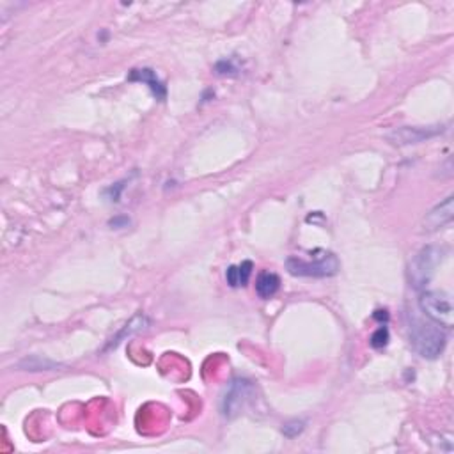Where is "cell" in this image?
<instances>
[{"instance_id":"obj_10","label":"cell","mask_w":454,"mask_h":454,"mask_svg":"<svg viewBox=\"0 0 454 454\" xmlns=\"http://www.w3.org/2000/svg\"><path fill=\"white\" fill-rule=\"evenodd\" d=\"M280 288V279L276 276V273L263 272L261 276L256 280V293L259 295V298H272L273 295L279 291Z\"/></svg>"},{"instance_id":"obj_12","label":"cell","mask_w":454,"mask_h":454,"mask_svg":"<svg viewBox=\"0 0 454 454\" xmlns=\"http://www.w3.org/2000/svg\"><path fill=\"white\" fill-rule=\"evenodd\" d=\"M20 368H25L27 371H50V369L57 368V364L50 361H45V358L40 357H30L25 358V361L20 364Z\"/></svg>"},{"instance_id":"obj_6","label":"cell","mask_w":454,"mask_h":454,"mask_svg":"<svg viewBox=\"0 0 454 454\" xmlns=\"http://www.w3.org/2000/svg\"><path fill=\"white\" fill-rule=\"evenodd\" d=\"M446 132L442 125L435 126H401V128L392 130L387 133V140L394 146H410V144L424 142V140L433 139Z\"/></svg>"},{"instance_id":"obj_11","label":"cell","mask_w":454,"mask_h":454,"mask_svg":"<svg viewBox=\"0 0 454 454\" xmlns=\"http://www.w3.org/2000/svg\"><path fill=\"white\" fill-rule=\"evenodd\" d=\"M147 323H149V322H147L146 316H135V318H133L132 322L126 323L125 329H123L121 332L118 334V336L112 337V341H110V344H108V348L118 346V344L121 343V341L125 339L126 336H132V334H137V332H140V330H144V329H146Z\"/></svg>"},{"instance_id":"obj_1","label":"cell","mask_w":454,"mask_h":454,"mask_svg":"<svg viewBox=\"0 0 454 454\" xmlns=\"http://www.w3.org/2000/svg\"><path fill=\"white\" fill-rule=\"evenodd\" d=\"M410 344L421 357L436 358L446 350L447 336L431 319L414 318L410 323Z\"/></svg>"},{"instance_id":"obj_9","label":"cell","mask_w":454,"mask_h":454,"mask_svg":"<svg viewBox=\"0 0 454 454\" xmlns=\"http://www.w3.org/2000/svg\"><path fill=\"white\" fill-rule=\"evenodd\" d=\"M252 263L251 261H244L242 265L238 266H229V268L225 270V279H227V284L231 288H240L245 286L249 283L252 276Z\"/></svg>"},{"instance_id":"obj_5","label":"cell","mask_w":454,"mask_h":454,"mask_svg":"<svg viewBox=\"0 0 454 454\" xmlns=\"http://www.w3.org/2000/svg\"><path fill=\"white\" fill-rule=\"evenodd\" d=\"M339 259L334 254H323L316 261H304L298 258H290L286 261V268L295 277H332L339 272Z\"/></svg>"},{"instance_id":"obj_13","label":"cell","mask_w":454,"mask_h":454,"mask_svg":"<svg viewBox=\"0 0 454 454\" xmlns=\"http://www.w3.org/2000/svg\"><path fill=\"white\" fill-rule=\"evenodd\" d=\"M389 329H387V327H380V329L371 336V346L375 348V350H382V348H385L387 344H389Z\"/></svg>"},{"instance_id":"obj_2","label":"cell","mask_w":454,"mask_h":454,"mask_svg":"<svg viewBox=\"0 0 454 454\" xmlns=\"http://www.w3.org/2000/svg\"><path fill=\"white\" fill-rule=\"evenodd\" d=\"M443 256H446V249L438 247V245H428L422 247L408 266V279L415 290H424L429 284V280L435 276L436 268L442 263Z\"/></svg>"},{"instance_id":"obj_8","label":"cell","mask_w":454,"mask_h":454,"mask_svg":"<svg viewBox=\"0 0 454 454\" xmlns=\"http://www.w3.org/2000/svg\"><path fill=\"white\" fill-rule=\"evenodd\" d=\"M128 80H132V82L147 84V87L151 89V93H153L154 96L158 98V100H164L165 94H167V91H165V86L160 82V80H158L157 73H154L153 69H149V68L133 69V72L130 73Z\"/></svg>"},{"instance_id":"obj_7","label":"cell","mask_w":454,"mask_h":454,"mask_svg":"<svg viewBox=\"0 0 454 454\" xmlns=\"http://www.w3.org/2000/svg\"><path fill=\"white\" fill-rule=\"evenodd\" d=\"M454 218V197L449 195L443 203L436 204L424 218V227L428 231L442 229L443 225L450 224Z\"/></svg>"},{"instance_id":"obj_3","label":"cell","mask_w":454,"mask_h":454,"mask_svg":"<svg viewBox=\"0 0 454 454\" xmlns=\"http://www.w3.org/2000/svg\"><path fill=\"white\" fill-rule=\"evenodd\" d=\"M421 311L436 325L450 329L454 322L453 300L446 291H424L419 298Z\"/></svg>"},{"instance_id":"obj_14","label":"cell","mask_w":454,"mask_h":454,"mask_svg":"<svg viewBox=\"0 0 454 454\" xmlns=\"http://www.w3.org/2000/svg\"><path fill=\"white\" fill-rule=\"evenodd\" d=\"M304 429H305V422L298 421V419L286 422V424L283 426V433H284V436H288V438H295V436L300 435Z\"/></svg>"},{"instance_id":"obj_4","label":"cell","mask_w":454,"mask_h":454,"mask_svg":"<svg viewBox=\"0 0 454 454\" xmlns=\"http://www.w3.org/2000/svg\"><path fill=\"white\" fill-rule=\"evenodd\" d=\"M254 385L249 380L237 378L229 383L225 389L224 396L220 399V412L225 419H234L247 408L254 397Z\"/></svg>"}]
</instances>
